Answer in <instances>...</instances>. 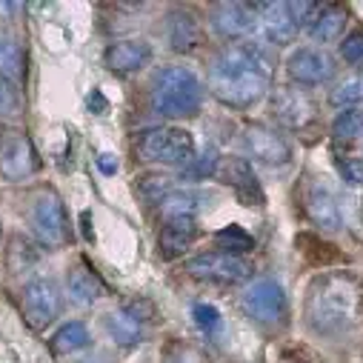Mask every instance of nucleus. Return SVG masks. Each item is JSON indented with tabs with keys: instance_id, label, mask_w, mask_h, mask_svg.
<instances>
[{
	"instance_id": "nucleus-31",
	"label": "nucleus",
	"mask_w": 363,
	"mask_h": 363,
	"mask_svg": "<svg viewBox=\"0 0 363 363\" xmlns=\"http://www.w3.org/2000/svg\"><path fill=\"white\" fill-rule=\"evenodd\" d=\"M138 189H140V195H143L146 201H157V203H160L169 192H174V189H172V180H169L166 174H146V177L140 180Z\"/></svg>"
},
{
	"instance_id": "nucleus-21",
	"label": "nucleus",
	"mask_w": 363,
	"mask_h": 363,
	"mask_svg": "<svg viewBox=\"0 0 363 363\" xmlns=\"http://www.w3.org/2000/svg\"><path fill=\"white\" fill-rule=\"evenodd\" d=\"M346 21H349V15H346L343 6H337V4H323V6H318V15H315L309 32H312V38H315L318 43H332V40H337V38L343 35Z\"/></svg>"
},
{
	"instance_id": "nucleus-33",
	"label": "nucleus",
	"mask_w": 363,
	"mask_h": 363,
	"mask_svg": "<svg viewBox=\"0 0 363 363\" xmlns=\"http://www.w3.org/2000/svg\"><path fill=\"white\" fill-rule=\"evenodd\" d=\"M163 363H203V357H201V352L195 346L174 340V343H169L163 349Z\"/></svg>"
},
{
	"instance_id": "nucleus-17",
	"label": "nucleus",
	"mask_w": 363,
	"mask_h": 363,
	"mask_svg": "<svg viewBox=\"0 0 363 363\" xmlns=\"http://www.w3.org/2000/svg\"><path fill=\"white\" fill-rule=\"evenodd\" d=\"M198 235V223L195 218H172V220H163L160 226V235H157V252L163 260H174L180 257L195 240Z\"/></svg>"
},
{
	"instance_id": "nucleus-36",
	"label": "nucleus",
	"mask_w": 363,
	"mask_h": 363,
	"mask_svg": "<svg viewBox=\"0 0 363 363\" xmlns=\"http://www.w3.org/2000/svg\"><path fill=\"white\" fill-rule=\"evenodd\" d=\"M118 157L112 155V152H104V155H98V169L104 172V174H115L118 172Z\"/></svg>"
},
{
	"instance_id": "nucleus-9",
	"label": "nucleus",
	"mask_w": 363,
	"mask_h": 363,
	"mask_svg": "<svg viewBox=\"0 0 363 363\" xmlns=\"http://www.w3.org/2000/svg\"><path fill=\"white\" fill-rule=\"evenodd\" d=\"M21 303H23V318H26V323H29L32 329H46V326L60 315L63 292H60V286H57L52 278H32V281L23 286Z\"/></svg>"
},
{
	"instance_id": "nucleus-26",
	"label": "nucleus",
	"mask_w": 363,
	"mask_h": 363,
	"mask_svg": "<svg viewBox=\"0 0 363 363\" xmlns=\"http://www.w3.org/2000/svg\"><path fill=\"white\" fill-rule=\"evenodd\" d=\"M332 106H352V104H363V72H354L349 77H343L329 95Z\"/></svg>"
},
{
	"instance_id": "nucleus-25",
	"label": "nucleus",
	"mask_w": 363,
	"mask_h": 363,
	"mask_svg": "<svg viewBox=\"0 0 363 363\" xmlns=\"http://www.w3.org/2000/svg\"><path fill=\"white\" fill-rule=\"evenodd\" d=\"M26 55L23 46L15 38H0V77H6L12 83H18L26 72Z\"/></svg>"
},
{
	"instance_id": "nucleus-38",
	"label": "nucleus",
	"mask_w": 363,
	"mask_h": 363,
	"mask_svg": "<svg viewBox=\"0 0 363 363\" xmlns=\"http://www.w3.org/2000/svg\"><path fill=\"white\" fill-rule=\"evenodd\" d=\"M21 4H0V15H9V12H18Z\"/></svg>"
},
{
	"instance_id": "nucleus-19",
	"label": "nucleus",
	"mask_w": 363,
	"mask_h": 363,
	"mask_svg": "<svg viewBox=\"0 0 363 363\" xmlns=\"http://www.w3.org/2000/svg\"><path fill=\"white\" fill-rule=\"evenodd\" d=\"M166 35H169V46L174 52H192L203 43V26L201 21L186 12V9H174L166 21Z\"/></svg>"
},
{
	"instance_id": "nucleus-7",
	"label": "nucleus",
	"mask_w": 363,
	"mask_h": 363,
	"mask_svg": "<svg viewBox=\"0 0 363 363\" xmlns=\"http://www.w3.org/2000/svg\"><path fill=\"white\" fill-rule=\"evenodd\" d=\"M29 223L35 238L49 246V249H60L69 240V218H66V206L55 192H40L29 209Z\"/></svg>"
},
{
	"instance_id": "nucleus-6",
	"label": "nucleus",
	"mask_w": 363,
	"mask_h": 363,
	"mask_svg": "<svg viewBox=\"0 0 363 363\" xmlns=\"http://www.w3.org/2000/svg\"><path fill=\"white\" fill-rule=\"evenodd\" d=\"M186 272L195 281L218 284V286H235L243 284L252 275V263L240 255L229 252H203L186 260Z\"/></svg>"
},
{
	"instance_id": "nucleus-20",
	"label": "nucleus",
	"mask_w": 363,
	"mask_h": 363,
	"mask_svg": "<svg viewBox=\"0 0 363 363\" xmlns=\"http://www.w3.org/2000/svg\"><path fill=\"white\" fill-rule=\"evenodd\" d=\"M66 289H69V298H72L74 303H80V306H92V303H98V301L106 295L104 281H101L89 266H83V263L69 272Z\"/></svg>"
},
{
	"instance_id": "nucleus-29",
	"label": "nucleus",
	"mask_w": 363,
	"mask_h": 363,
	"mask_svg": "<svg viewBox=\"0 0 363 363\" xmlns=\"http://www.w3.org/2000/svg\"><path fill=\"white\" fill-rule=\"evenodd\" d=\"M21 115V92L18 83L0 77V121H9Z\"/></svg>"
},
{
	"instance_id": "nucleus-15",
	"label": "nucleus",
	"mask_w": 363,
	"mask_h": 363,
	"mask_svg": "<svg viewBox=\"0 0 363 363\" xmlns=\"http://www.w3.org/2000/svg\"><path fill=\"white\" fill-rule=\"evenodd\" d=\"M218 177L223 180L226 186L235 189V195L243 201V203H263V189L257 184V177L249 166L246 157H229V160H220L218 166Z\"/></svg>"
},
{
	"instance_id": "nucleus-24",
	"label": "nucleus",
	"mask_w": 363,
	"mask_h": 363,
	"mask_svg": "<svg viewBox=\"0 0 363 363\" xmlns=\"http://www.w3.org/2000/svg\"><path fill=\"white\" fill-rule=\"evenodd\" d=\"M89 343H92V335H89L86 323L69 320V323H63V326L55 332V337H52V352H55L57 357H63V354H72V352H77V349H86Z\"/></svg>"
},
{
	"instance_id": "nucleus-13",
	"label": "nucleus",
	"mask_w": 363,
	"mask_h": 363,
	"mask_svg": "<svg viewBox=\"0 0 363 363\" xmlns=\"http://www.w3.org/2000/svg\"><path fill=\"white\" fill-rule=\"evenodd\" d=\"M272 115L278 118V123H284L289 129H306L318 118L312 98L298 86L275 89V95H272Z\"/></svg>"
},
{
	"instance_id": "nucleus-8",
	"label": "nucleus",
	"mask_w": 363,
	"mask_h": 363,
	"mask_svg": "<svg viewBox=\"0 0 363 363\" xmlns=\"http://www.w3.org/2000/svg\"><path fill=\"white\" fill-rule=\"evenodd\" d=\"M240 303H243V312L252 320L266 323V326L281 323L286 318V309H289V301H286L284 286L278 281H272V278L252 281V286L243 292Z\"/></svg>"
},
{
	"instance_id": "nucleus-39",
	"label": "nucleus",
	"mask_w": 363,
	"mask_h": 363,
	"mask_svg": "<svg viewBox=\"0 0 363 363\" xmlns=\"http://www.w3.org/2000/svg\"><path fill=\"white\" fill-rule=\"evenodd\" d=\"M77 363H101V360H95V357H86V360H77Z\"/></svg>"
},
{
	"instance_id": "nucleus-11",
	"label": "nucleus",
	"mask_w": 363,
	"mask_h": 363,
	"mask_svg": "<svg viewBox=\"0 0 363 363\" xmlns=\"http://www.w3.org/2000/svg\"><path fill=\"white\" fill-rule=\"evenodd\" d=\"M240 149L246 157L263 163V166H286L292 160V146L284 135L266 126H249L240 135Z\"/></svg>"
},
{
	"instance_id": "nucleus-4",
	"label": "nucleus",
	"mask_w": 363,
	"mask_h": 363,
	"mask_svg": "<svg viewBox=\"0 0 363 363\" xmlns=\"http://www.w3.org/2000/svg\"><path fill=\"white\" fill-rule=\"evenodd\" d=\"M138 157L146 163H163V166H186L195 157V140L186 129L177 126H152L143 129L135 140Z\"/></svg>"
},
{
	"instance_id": "nucleus-10",
	"label": "nucleus",
	"mask_w": 363,
	"mask_h": 363,
	"mask_svg": "<svg viewBox=\"0 0 363 363\" xmlns=\"http://www.w3.org/2000/svg\"><path fill=\"white\" fill-rule=\"evenodd\" d=\"M40 169V157L32 146V140L23 132H9L0 140V177L18 184V180H29L32 174H38Z\"/></svg>"
},
{
	"instance_id": "nucleus-18",
	"label": "nucleus",
	"mask_w": 363,
	"mask_h": 363,
	"mask_svg": "<svg viewBox=\"0 0 363 363\" xmlns=\"http://www.w3.org/2000/svg\"><path fill=\"white\" fill-rule=\"evenodd\" d=\"M303 209L309 215V220L326 232H337L343 229V215H340V206L335 201V195L323 186H309L306 195H303Z\"/></svg>"
},
{
	"instance_id": "nucleus-27",
	"label": "nucleus",
	"mask_w": 363,
	"mask_h": 363,
	"mask_svg": "<svg viewBox=\"0 0 363 363\" xmlns=\"http://www.w3.org/2000/svg\"><path fill=\"white\" fill-rule=\"evenodd\" d=\"M215 240H218V246H223V252H229V255H240V252H249V249L255 246L252 235H246L240 226H226V229H220V232L215 235Z\"/></svg>"
},
{
	"instance_id": "nucleus-35",
	"label": "nucleus",
	"mask_w": 363,
	"mask_h": 363,
	"mask_svg": "<svg viewBox=\"0 0 363 363\" xmlns=\"http://www.w3.org/2000/svg\"><path fill=\"white\" fill-rule=\"evenodd\" d=\"M337 172L346 184L352 186H363V160L357 157H337Z\"/></svg>"
},
{
	"instance_id": "nucleus-22",
	"label": "nucleus",
	"mask_w": 363,
	"mask_h": 363,
	"mask_svg": "<svg viewBox=\"0 0 363 363\" xmlns=\"http://www.w3.org/2000/svg\"><path fill=\"white\" fill-rule=\"evenodd\" d=\"M104 329L121 346H135V343L143 340V320H138L126 306L118 309V312H109L104 318Z\"/></svg>"
},
{
	"instance_id": "nucleus-5",
	"label": "nucleus",
	"mask_w": 363,
	"mask_h": 363,
	"mask_svg": "<svg viewBox=\"0 0 363 363\" xmlns=\"http://www.w3.org/2000/svg\"><path fill=\"white\" fill-rule=\"evenodd\" d=\"M320 4H257L260 9V29L269 46H286L298 38V32L315 21Z\"/></svg>"
},
{
	"instance_id": "nucleus-28",
	"label": "nucleus",
	"mask_w": 363,
	"mask_h": 363,
	"mask_svg": "<svg viewBox=\"0 0 363 363\" xmlns=\"http://www.w3.org/2000/svg\"><path fill=\"white\" fill-rule=\"evenodd\" d=\"M363 132V109H346L343 115L335 118L332 123V135L337 140H352Z\"/></svg>"
},
{
	"instance_id": "nucleus-3",
	"label": "nucleus",
	"mask_w": 363,
	"mask_h": 363,
	"mask_svg": "<svg viewBox=\"0 0 363 363\" xmlns=\"http://www.w3.org/2000/svg\"><path fill=\"white\" fill-rule=\"evenodd\" d=\"M152 112L169 121L192 118L198 115L203 104V83L201 77L186 66H166L155 72L152 89H149Z\"/></svg>"
},
{
	"instance_id": "nucleus-2",
	"label": "nucleus",
	"mask_w": 363,
	"mask_h": 363,
	"mask_svg": "<svg viewBox=\"0 0 363 363\" xmlns=\"http://www.w3.org/2000/svg\"><path fill=\"white\" fill-rule=\"evenodd\" d=\"M306 323L320 335H343L363 320V284L349 272H326L306 292Z\"/></svg>"
},
{
	"instance_id": "nucleus-23",
	"label": "nucleus",
	"mask_w": 363,
	"mask_h": 363,
	"mask_svg": "<svg viewBox=\"0 0 363 363\" xmlns=\"http://www.w3.org/2000/svg\"><path fill=\"white\" fill-rule=\"evenodd\" d=\"M206 195L192 192V189H174L160 201V218L172 220V218H195L203 206Z\"/></svg>"
},
{
	"instance_id": "nucleus-14",
	"label": "nucleus",
	"mask_w": 363,
	"mask_h": 363,
	"mask_svg": "<svg viewBox=\"0 0 363 363\" xmlns=\"http://www.w3.org/2000/svg\"><path fill=\"white\" fill-rule=\"evenodd\" d=\"M286 72H289V77H292L295 83H301V86H318V83L332 80V74H335V60H332V55H326V52H320V49L303 46V49H295V52L289 55Z\"/></svg>"
},
{
	"instance_id": "nucleus-37",
	"label": "nucleus",
	"mask_w": 363,
	"mask_h": 363,
	"mask_svg": "<svg viewBox=\"0 0 363 363\" xmlns=\"http://www.w3.org/2000/svg\"><path fill=\"white\" fill-rule=\"evenodd\" d=\"M80 223H83V235H86V240H92L95 232H92V226H89V223H92V215L83 212V215H80Z\"/></svg>"
},
{
	"instance_id": "nucleus-32",
	"label": "nucleus",
	"mask_w": 363,
	"mask_h": 363,
	"mask_svg": "<svg viewBox=\"0 0 363 363\" xmlns=\"http://www.w3.org/2000/svg\"><path fill=\"white\" fill-rule=\"evenodd\" d=\"M218 166H220L218 152H215V149H206L195 163H189V166H186V177H189V180L212 177V174H218Z\"/></svg>"
},
{
	"instance_id": "nucleus-1",
	"label": "nucleus",
	"mask_w": 363,
	"mask_h": 363,
	"mask_svg": "<svg viewBox=\"0 0 363 363\" xmlns=\"http://www.w3.org/2000/svg\"><path fill=\"white\" fill-rule=\"evenodd\" d=\"M275 77V52L257 40L223 49L209 66V92L229 109H249L263 101Z\"/></svg>"
},
{
	"instance_id": "nucleus-34",
	"label": "nucleus",
	"mask_w": 363,
	"mask_h": 363,
	"mask_svg": "<svg viewBox=\"0 0 363 363\" xmlns=\"http://www.w3.org/2000/svg\"><path fill=\"white\" fill-rule=\"evenodd\" d=\"M340 57L346 63H363V29H357V32H352V35L343 38Z\"/></svg>"
},
{
	"instance_id": "nucleus-16",
	"label": "nucleus",
	"mask_w": 363,
	"mask_h": 363,
	"mask_svg": "<svg viewBox=\"0 0 363 363\" xmlns=\"http://www.w3.org/2000/svg\"><path fill=\"white\" fill-rule=\"evenodd\" d=\"M152 60V46L140 38H129V40H118V43H109L106 52H104V63L118 72V74H132V72H140L146 63Z\"/></svg>"
},
{
	"instance_id": "nucleus-12",
	"label": "nucleus",
	"mask_w": 363,
	"mask_h": 363,
	"mask_svg": "<svg viewBox=\"0 0 363 363\" xmlns=\"http://www.w3.org/2000/svg\"><path fill=\"white\" fill-rule=\"evenodd\" d=\"M209 23L226 40L249 38L260 26V9L257 4H215L209 9Z\"/></svg>"
},
{
	"instance_id": "nucleus-30",
	"label": "nucleus",
	"mask_w": 363,
	"mask_h": 363,
	"mask_svg": "<svg viewBox=\"0 0 363 363\" xmlns=\"http://www.w3.org/2000/svg\"><path fill=\"white\" fill-rule=\"evenodd\" d=\"M192 318H195L198 329L206 332V335H218L220 326H223V318H220V312L212 303H195L192 306Z\"/></svg>"
}]
</instances>
